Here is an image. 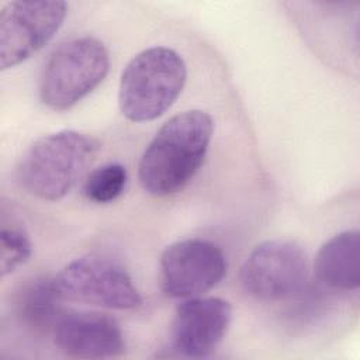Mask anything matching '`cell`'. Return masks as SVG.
<instances>
[{"instance_id":"3","label":"cell","mask_w":360,"mask_h":360,"mask_svg":"<svg viewBox=\"0 0 360 360\" xmlns=\"http://www.w3.org/2000/svg\"><path fill=\"white\" fill-rule=\"evenodd\" d=\"M186 80L187 66L174 49L146 48L128 62L121 75L120 110L132 122L153 121L173 105Z\"/></svg>"},{"instance_id":"7","label":"cell","mask_w":360,"mask_h":360,"mask_svg":"<svg viewBox=\"0 0 360 360\" xmlns=\"http://www.w3.org/2000/svg\"><path fill=\"white\" fill-rule=\"evenodd\" d=\"M228 263L222 249L193 238L169 245L160 256V285L170 298H193L222 281Z\"/></svg>"},{"instance_id":"12","label":"cell","mask_w":360,"mask_h":360,"mask_svg":"<svg viewBox=\"0 0 360 360\" xmlns=\"http://www.w3.org/2000/svg\"><path fill=\"white\" fill-rule=\"evenodd\" d=\"M60 295L55 277L39 276L25 283L17 294L15 309L20 319L35 329H52L60 312Z\"/></svg>"},{"instance_id":"11","label":"cell","mask_w":360,"mask_h":360,"mask_svg":"<svg viewBox=\"0 0 360 360\" xmlns=\"http://www.w3.org/2000/svg\"><path fill=\"white\" fill-rule=\"evenodd\" d=\"M315 273L318 280L339 291H353L360 284V233L343 231L328 239L316 253Z\"/></svg>"},{"instance_id":"1","label":"cell","mask_w":360,"mask_h":360,"mask_svg":"<svg viewBox=\"0 0 360 360\" xmlns=\"http://www.w3.org/2000/svg\"><path fill=\"white\" fill-rule=\"evenodd\" d=\"M212 132L214 121L202 110L169 118L142 153L138 165L141 187L156 197L181 191L202 166Z\"/></svg>"},{"instance_id":"6","label":"cell","mask_w":360,"mask_h":360,"mask_svg":"<svg viewBox=\"0 0 360 360\" xmlns=\"http://www.w3.org/2000/svg\"><path fill=\"white\" fill-rule=\"evenodd\" d=\"M308 277V259L301 245L288 239L259 243L245 259L242 288L260 301H278L297 294Z\"/></svg>"},{"instance_id":"14","label":"cell","mask_w":360,"mask_h":360,"mask_svg":"<svg viewBox=\"0 0 360 360\" xmlns=\"http://www.w3.org/2000/svg\"><path fill=\"white\" fill-rule=\"evenodd\" d=\"M32 253V245L28 235L15 226H3L0 235V273L1 277L11 274L22 266Z\"/></svg>"},{"instance_id":"2","label":"cell","mask_w":360,"mask_h":360,"mask_svg":"<svg viewBox=\"0 0 360 360\" xmlns=\"http://www.w3.org/2000/svg\"><path fill=\"white\" fill-rule=\"evenodd\" d=\"M97 149L98 142L79 131L44 135L22 155L17 167L18 183L37 198L58 201L82 179Z\"/></svg>"},{"instance_id":"13","label":"cell","mask_w":360,"mask_h":360,"mask_svg":"<svg viewBox=\"0 0 360 360\" xmlns=\"http://www.w3.org/2000/svg\"><path fill=\"white\" fill-rule=\"evenodd\" d=\"M128 173L121 163H105L91 170L83 184L84 197L96 204L117 200L125 190Z\"/></svg>"},{"instance_id":"10","label":"cell","mask_w":360,"mask_h":360,"mask_svg":"<svg viewBox=\"0 0 360 360\" xmlns=\"http://www.w3.org/2000/svg\"><path fill=\"white\" fill-rule=\"evenodd\" d=\"M55 346L70 357L104 359L125 352V339L118 322L107 314L62 312L52 329Z\"/></svg>"},{"instance_id":"4","label":"cell","mask_w":360,"mask_h":360,"mask_svg":"<svg viewBox=\"0 0 360 360\" xmlns=\"http://www.w3.org/2000/svg\"><path fill=\"white\" fill-rule=\"evenodd\" d=\"M108 69L110 55L100 39L72 38L46 59L39 77V100L49 110H69L104 80Z\"/></svg>"},{"instance_id":"5","label":"cell","mask_w":360,"mask_h":360,"mask_svg":"<svg viewBox=\"0 0 360 360\" xmlns=\"http://www.w3.org/2000/svg\"><path fill=\"white\" fill-rule=\"evenodd\" d=\"M55 283L63 300L111 309H134L142 302L127 269L101 255H86L69 262L55 276Z\"/></svg>"},{"instance_id":"8","label":"cell","mask_w":360,"mask_h":360,"mask_svg":"<svg viewBox=\"0 0 360 360\" xmlns=\"http://www.w3.org/2000/svg\"><path fill=\"white\" fill-rule=\"evenodd\" d=\"M65 1H10L0 13V68H14L46 45L62 27Z\"/></svg>"},{"instance_id":"9","label":"cell","mask_w":360,"mask_h":360,"mask_svg":"<svg viewBox=\"0 0 360 360\" xmlns=\"http://www.w3.org/2000/svg\"><path fill=\"white\" fill-rule=\"evenodd\" d=\"M231 319L232 308L222 298H186L174 311L172 346L187 357L208 356L222 342Z\"/></svg>"}]
</instances>
